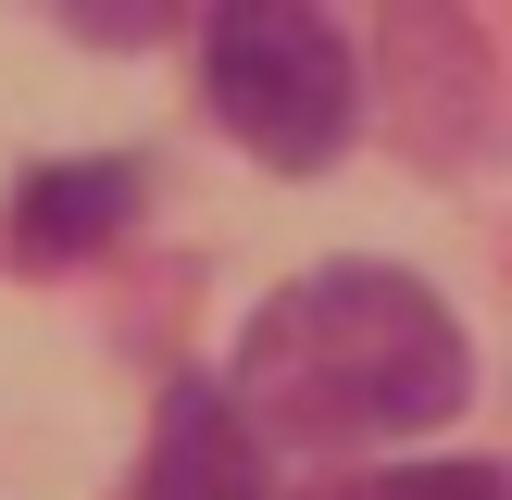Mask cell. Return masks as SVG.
Listing matches in <instances>:
<instances>
[{"instance_id":"obj_1","label":"cell","mask_w":512,"mask_h":500,"mask_svg":"<svg viewBox=\"0 0 512 500\" xmlns=\"http://www.w3.org/2000/svg\"><path fill=\"white\" fill-rule=\"evenodd\" d=\"M475 363H463V325L438 313V288L400 263H325L300 288H275L238 338V400L250 438H288V450H350V438H413V425L463 413Z\"/></svg>"},{"instance_id":"obj_2","label":"cell","mask_w":512,"mask_h":500,"mask_svg":"<svg viewBox=\"0 0 512 500\" xmlns=\"http://www.w3.org/2000/svg\"><path fill=\"white\" fill-rule=\"evenodd\" d=\"M200 88H213V113L238 125L263 163H325V150L350 138V113H363L350 38L313 13V0H238V13H213Z\"/></svg>"},{"instance_id":"obj_3","label":"cell","mask_w":512,"mask_h":500,"mask_svg":"<svg viewBox=\"0 0 512 500\" xmlns=\"http://www.w3.org/2000/svg\"><path fill=\"white\" fill-rule=\"evenodd\" d=\"M125 500H263V438L238 425V400L213 375H175L163 425H150V463Z\"/></svg>"},{"instance_id":"obj_4","label":"cell","mask_w":512,"mask_h":500,"mask_svg":"<svg viewBox=\"0 0 512 500\" xmlns=\"http://www.w3.org/2000/svg\"><path fill=\"white\" fill-rule=\"evenodd\" d=\"M125 213H138V163H38L25 200H13V238L38 250V263H75V250H100Z\"/></svg>"},{"instance_id":"obj_5","label":"cell","mask_w":512,"mask_h":500,"mask_svg":"<svg viewBox=\"0 0 512 500\" xmlns=\"http://www.w3.org/2000/svg\"><path fill=\"white\" fill-rule=\"evenodd\" d=\"M325 500H512L500 463H388L363 488H325Z\"/></svg>"}]
</instances>
